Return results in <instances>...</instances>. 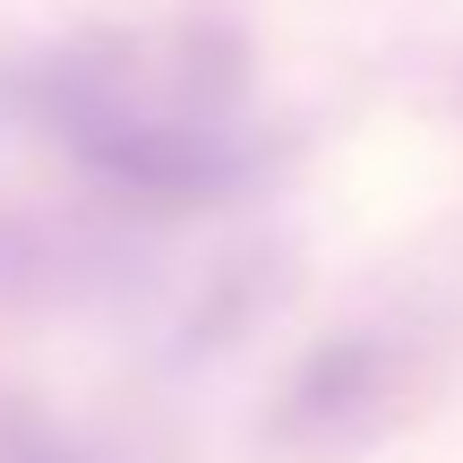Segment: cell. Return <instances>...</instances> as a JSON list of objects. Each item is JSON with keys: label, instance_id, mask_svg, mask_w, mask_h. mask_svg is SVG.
Segmentation results:
<instances>
[{"label": "cell", "instance_id": "cell-1", "mask_svg": "<svg viewBox=\"0 0 463 463\" xmlns=\"http://www.w3.org/2000/svg\"><path fill=\"white\" fill-rule=\"evenodd\" d=\"M223 95L155 86L129 43H69L26 78V112L78 155L86 181L137 206H206L258 181V146L215 120Z\"/></svg>", "mask_w": 463, "mask_h": 463}, {"label": "cell", "instance_id": "cell-2", "mask_svg": "<svg viewBox=\"0 0 463 463\" xmlns=\"http://www.w3.org/2000/svg\"><path fill=\"white\" fill-rule=\"evenodd\" d=\"M403 395H412V352L395 335H378V326L326 335L283 378L275 412H266V447L292 455V463L352 455V447H369V438H386L403 420Z\"/></svg>", "mask_w": 463, "mask_h": 463}, {"label": "cell", "instance_id": "cell-3", "mask_svg": "<svg viewBox=\"0 0 463 463\" xmlns=\"http://www.w3.org/2000/svg\"><path fill=\"white\" fill-rule=\"evenodd\" d=\"M0 463H103V455L34 412H0Z\"/></svg>", "mask_w": 463, "mask_h": 463}]
</instances>
